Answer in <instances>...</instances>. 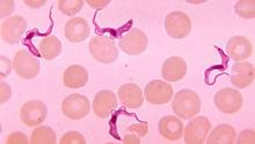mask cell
Instances as JSON below:
<instances>
[{
  "instance_id": "1",
  "label": "cell",
  "mask_w": 255,
  "mask_h": 144,
  "mask_svg": "<svg viewBox=\"0 0 255 144\" xmlns=\"http://www.w3.org/2000/svg\"><path fill=\"white\" fill-rule=\"evenodd\" d=\"M172 108L179 118L193 119L201 110L200 97L193 90H180L172 101Z\"/></svg>"
},
{
  "instance_id": "2",
  "label": "cell",
  "mask_w": 255,
  "mask_h": 144,
  "mask_svg": "<svg viewBox=\"0 0 255 144\" xmlns=\"http://www.w3.org/2000/svg\"><path fill=\"white\" fill-rule=\"evenodd\" d=\"M90 52L95 60L109 65L118 60L119 48L115 42L104 35H97L90 43Z\"/></svg>"
},
{
  "instance_id": "3",
  "label": "cell",
  "mask_w": 255,
  "mask_h": 144,
  "mask_svg": "<svg viewBox=\"0 0 255 144\" xmlns=\"http://www.w3.org/2000/svg\"><path fill=\"white\" fill-rule=\"evenodd\" d=\"M13 69L24 80L35 79L40 73V62L29 51L20 50L14 55Z\"/></svg>"
},
{
  "instance_id": "4",
  "label": "cell",
  "mask_w": 255,
  "mask_h": 144,
  "mask_svg": "<svg viewBox=\"0 0 255 144\" xmlns=\"http://www.w3.org/2000/svg\"><path fill=\"white\" fill-rule=\"evenodd\" d=\"M165 29L168 36L174 40L186 38L191 31V20L188 14L181 10L169 13L165 19Z\"/></svg>"
},
{
  "instance_id": "5",
  "label": "cell",
  "mask_w": 255,
  "mask_h": 144,
  "mask_svg": "<svg viewBox=\"0 0 255 144\" xmlns=\"http://www.w3.org/2000/svg\"><path fill=\"white\" fill-rule=\"evenodd\" d=\"M148 38L144 31L137 28H131L123 34L119 42V47L125 53L129 55H139L147 48Z\"/></svg>"
},
{
  "instance_id": "6",
  "label": "cell",
  "mask_w": 255,
  "mask_h": 144,
  "mask_svg": "<svg viewBox=\"0 0 255 144\" xmlns=\"http://www.w3.org/2000/svg\"><path fill=\"white\" fill-rule=\"evenodd\" d=\"M214 101L216 107L223 113L235 114L242 110L244 100L240 91L231 88H224L215 94Z\"/></svg>"
},
{
  "instance_id": "7",
  "label": "cell",
  "mask_w": 255,
  "mask_h": 144,
  "mask_svg": "<svg viewBox=\"0 0 255 144\" xmlns=\"http://www.w3.org/2000/svg\"><path fill=\"white\" fill-rule=\"evenodd\" d=\"M62 111L66 118L80 120L90 113L91 103L83 95L72 94L63 100Z\"/></svg>"
},
{
  "instance_id": "8",
  "label": "cell",
  "mask_w": 255,
  "mask_h": 144,
  "mask_svg": "<svg viewBox=\"0 0 255 144\" xmlns=\"http://www.w3.org/2000/svg\"><path fill=\"white\" fill-rule=\"evenodd\" d=\"M48 107L41 100H29L22 105L20 110V119L27 127H36L45 120Z\"/></svg>"
},
{
  "instance_id": "9",
  "label": "cell",
  "mask_w": 255,
  "mask_h": 144,
  "mask_svg": "<svg viewBox=\"0 0 255 144\" xmlns=\"http://www.w3.org/2000/svg\"><path fill=\"white\" fill-rule=\"evenodd\" d=\"M144 96L148 103L153 105L167 104L172 100L173 88L168 82L161 80L151 81L145 88Z\"/></svg>"
},
{
  "instance_id": "10",
  "label": "cell",
  "mask_w": 255,
  "mask_h": 144,
  "mask_svg": "<svg viewBox=\"0 0 255 144\" xmlns=\"http://www.w3.org/2000/svg\"><path fill=\"white\" fill-rule=\"evenodd\" d=\"M211 131V122L205 117H197L189 121L185 128V142L187 144H203Z\"/></svg>"
},
{
  "instance_id": "11",
  "label": "cell",
  "mask_w": 255,
  "mask_h": 144,
  "mask_svg": "<svg viewBox=\"0 0 255 144\" xmlns=\"http://www.w3.org/2000/svg\"><path fill=\"white\" fill-rule=\"evenodd\" d=\"M27 29V21L22 16L15 15L3 21L0 27V34L7 44L19 43L21 37Z\"/></svg>"
},
{
  "instance_id": "12",
  "label": "cell",
  "mask_w": 255,
  "mask_h": 144,
  "mask_svg": "<svg viewBox=\"0 0 255 144\" xmlns=\"http://www.w3.org/2000/svg\"><path fill=\"white\" fill-rule=\"evenodd\" d=\"M118 106V98L111 90H102L95 95L92 108L97 117L107 119Z\"/></svg>"
},
{
  "instance_id": "13",
  "label": "cell",
  "mask_w": 255,
  "mask_h": 144,
  "mask_svg": "<svg viewBox=\"0 0 255 144\" xmlns=\"http://www.w3.org/2000/svg\"><path fill=\"white\" fill-rule=\"evenodd\" d=\"M253 47L251 41L244 36H233L226 44V53L237 62L249 59L252 55Z\"/></svg>"
},
{
  "instance_id": "14",
  "label": "cell",
  "mask_w": 255,
  "mask_h": 144,
  "mask_svg": "<svg viewBox=\"0 0 255 144\" xmlns=\"http://www.w3.org/2000/svg\"><path fill=\"white\" fill-rule=\"evenodd\" d=\"M64 34L71 43H80L90 37L91 29L88 22L83 17H72L66 22Z\"/></svg>"
},
{
  "instance_id": "15",
  "label": "cell",
  "mask_w": 255,
  "mask_h": 144,
  "mask_svg": "<svg viewBox=\"0 0 255 144\" xmlns=\"http://www.w3.org/2000/svg\"><path fill=\"white\" fill-rule=\"evenodd\" d=\"M231 73V82L238 89H244L254 82L255 69L250 62L239 61L233 64Z\"/></svg>"
},
{
  "instance_id": "16",
  "label": "cell",
  "mask_w": 255,
  "mask_h": 144,
  "mask_svg": "<svg viewBox=\"0 0 255 144\" xmlns=\"http://www.w3.org/2000/svg\"><path fill=\"white\" fill-rule=\"evenodd\" d=\"M119 99L122 101L126 107L137 110L143 105V91L137 84L126 83L119 89Z\"/></svg>"
},
{
  "instance_id": "17",
  "label": "cell",
  "mask_w": 255,
  "mask_h": 144,
  "mask_svg": "<svg viewBox=\"0 0 255 144\" xmlns=\"http://www.w3.org/2000/svg\"><path fill=\"white\" fill-rule=\"evenodd\" d=\"M158 131L168 141H178L183 135V124L174 115H166L159 120Z\"/></svg>"
},
{
  "instance_id": "18",
  "label": "cell",
  "mask_w": 255,
  "mask_h": 144,
  "mask_svg": "<svg viewBox=\"0 0 255 144\" xmlns=\"http://www.w3.org/2000/svg\"><path fill=\"white\" fill-rule=\"evenodd\" d=\"M187 74V64L181 57L168 58L161 68V76L168 82H178Z\"/></svg>"
},
{
  "instance_id": "19",
  "label": "cell",
  "mask_w": 255,
  "mask_h": 144,
  "mask_svg": "<svg viewBox=\"0 0 255 144\" xmlns=\"http://www.w3.org/2000/svg\"><path fill=\"white\" fill-rule=\"evenodd\" d=\"M63 82L64 86L71 89H80L88 82V73L83 66L72 65L64 72Z\"/></svg>"
},
{
  "instance_id": "20",
  "label": "cell",
  "mask_w": 255,
  "mask_h": 144,
  "mask_svg": "<svg viewBox=\"0 0 255 144\" xmlns=\"http://www.w3.org/2000/svg\"><path fill=\"white\" fill-rule=\"evenodd\" d=\"M237 133L231 125H218L211 131L208 138V144H233L236 143Z\"/></svg>"
},
{
  "instance_id": "21",
  "label": "cell",
  "mask_w": 255,
  "mask_h": 144,
  "mask_svg": "<svg viewBox=\"0 0 255 144\" xmlns=\"http://www.w3.org/2000/svg\"><path fill=\"white\" fill-rule=\"evenodd\" d=\"M38 51L45 60H55L62 53V43L56 36L42 38L38 43Z\"/></svg>"
},
{
  "instance_id": "22",
  "label": "cell",
  "mask_w": 255,
  "mask_h": 144,
  "mask_svg": "<svg viewBox=\"0 0 255 144\" xmlns=\"http://www.w3.org/2000/svg\"><path fill=\"white\" fill-rule=\"evenodd\" d=\"M31 144H56L57 139H56V133L52 128L45 127V126H40L35 128L34 132L31 133L30 136Z\"/></svg>"
},
{
  "instance_id": "23",
  "label": "cell",
  "mask_w": 255,
  "mask_h": 144,
  "mask_svg": "<svg viewBox=\"0 0 255 144\" xmlns=\"http://www.w3.org/2000/svg\"><path fill=\"white\" fill-rule=\"evenodd\" d=\"M85 5L84 0H59L58 9L65 15L72 16L79 13Z\"/></svg>"
},
{
  "instance_id": "24",
  "label": "cell",
  "mask_w": 255,
  "mask_h": 144,
  "mask_svg": "<svg viewBox=\"0 0 255 144\" xmlns=\"http://www.w3.org/2000/svg\"><path fill=\"white\" fill-rule=\"evenodd\" d=\"M235 10L237 15L244 19H254L255 16V1L254 0H240L236 3Z\"/></svg>"
},
{
  "instance_id": "25",
  "label": "cell",
  "mask_w": 255,
  "mask_h": 144,
  "mask_svg": "<svg viewBox=\"0 0 255 144\" xmlns=\"http://www.w3.org/2000/svg\"><path fill=\"white\" fill-rule=\"evenodd\" d=\"M147 133H148V125L146 122H139V124L131 125L130 127L125 132V134H129V135L134 136V138L137 139H140L143 138V136L147 135Z\"/></svg>"
},
{
  "instance_id": "26",
  "label": "cell",
  "mask_w": 255,
  "mask_h": 144,
  "mask_svg": "<svg viewBox=\"0 0 255 144\" xmlns=\"http://www.w3.org/2000/svg\"><path fill=\"white\" fill-rule=\"evenodd\" d=\"M61 144H85L86 140H85L84 135H81L78 132H67L61 138Z\"/></svg>"
},
{
  "instance_id": "27",
  "label": "cell",
  "mask_w": 255,
  "mask_h": 144,
  "mask_svg": "<svg viewBox=\"0 0 255 144\" xmlns=\"http://www.w3.org/2000/svg\"><path fill=\"white\" fill-rule=\"evenodd\" d=\"M236 142L238 144H254L255 143L254 129H245V131H243L239 134V138Z\"/></svg>"
},
{
  "instance_id": "28",
  "label": "cell",
  "mask_w": 255,
  "mask_h": 144,
  "mask_svg": "<svg viewBox=\"0 0 255 144\" xmlns=\"http://www.w3.org/2000/svg\"><path fill=\"white\" fill-rule=\"evenodd\" d=\"M7 144H28L30 143V140H28L27 135L23 134V133L16 132L12 133L8 138H7Z\"/></svg>"
},
{
  "instance_id": "29",
  "label": "cell",
  "mask_w": 255,
  "mask_h": 144,
  "mask_svg": "<svg viewBox=\"0 0 255 144\" xmlns=\"http://www.w3.org/2000/svg\"><path fill=\"white\" fill-rule=\"evenodd\" d=\"M10 96H12V89L8 84L5 82L0 83V103L3 104L8 101Z\"/></svg>"
},
{
  "instance_id": "30",
  "label": "cell",
  "mask_w": 255,
  "mask_h": 144,
  "mask_svg": "<svg viewBox=\"0 0 255 144\" xmlns=\"http://www.w3.org/2000/svg\"><path fill=\"white\" fill-rule=\"evenodd\" d=\"M14 10V2L13 1H1V17L9 16Z\"/></svg>"
},
{
  "instance_id": "31",
  "label": "cell",
  "mask_w": 255,
  "mask_h": 144,
  "mask_svg": "<svg viewBox=\"0 0 255 144\" xmlns=\"http://www.w3.org/2000/svg\"><path fill=\"white\" fill-rule=\"evenodd\" d=\"M10 68H12L10 61L5 57H1V79H5L6 76L9 75Z\"/></svg>"
},
{
  "instance_id": "32",
  "label": "cell",
  "mask_w": 255,
  "mask_h": 144,
  "mask_svg": "<svg viewBox=\"0 0 255 144\" xmlns=\"http://www.w3.org/2000/svg\"><path fill=\"white\" fill-rule=\"evenodd\" d=\"M109 0H88L87 3L92 8L95 9H104L106 6L109 5Z\"/></svg>"
},
{
  "instance_id": "33",
  "label": "cell",
  "mask_w": 255,
  "mask_h": 144,
  "mask_svg": "<svg viewBox=\"0 0 255 144\" xmlns=\"http://www.w3.org/2000/svg\"><path fill=\"white\" fill-rule=\"evenodd\" d=\"M24 3L29 6L30 8H41V7L45 6L47 0H24Z\"/></svg>"
}]
</instances>
